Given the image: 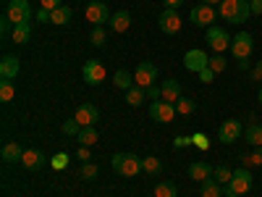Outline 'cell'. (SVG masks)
<instances>
[{"label": "cell", "instance_id": "6da1fadb", "mask_svg": "<svg viewBox=\"0 0 262 197\" xmlns=\"http://www.w3.org/2000/svg\"><path fill=\"white\" fill-rule=\"evenodd\" d=\"M111 163H113V171L121 173V176H137L142 171V158L131 155V152H116Z\"/></svg>", "mask_w": 262, "mask_h": 197}, {"label": "cell", "instance_id": "7a4b0ae2", "mask_svg": "<svg viewBox=\"0 0 262 197\" xmlns=\"http://www.w3.org/2000/svg\"><path fill=\"white\" fill-rule=\"evenodd\" d=\"M205 40H207V45H210L212 53H226V50H231V40L233 37L226 29H221V27H210L205 32Z\"/></svg>", "mask_w": 262, "mask_h": 197}, {"label": "cell", "instance_id": "3957f363", "mask_svg": "<svg viewBox=\"0 0 262 197\" xmlns=\"http://www.w3.org/2000/svg\"><path fill=\"white\" fill-rule=\"evenodd\" d=\"M181 24H184V18L176 8H163V13L158 18V27L163 29V34H179Z\"/></svg>", "mask_w": 262, "mask_h": 197}, {"label": "cell", "instance_id": "277c9868", "mask_svg": "<svg viewBox=\"0 0 262 197\" xmlns=\"http://www.w3.org/2000/svg\"><path fill=\"white\" fill-rule=\"evenodd\" d=\"M252 50H254V37H252L249 32L233 34V40H231V53H233L238 61H242V58H249Z\"/></svg>", "mask_w": 262, "mask_h": 197}, {"label": "cell", "instance_id": "5b68a950", "mask_svg": "<svg viewBox=\"0 0 262 197\" xmlns=\"http://www.w3.org/2000/svg\"><path fill=\"white\" fill-rule=\"evenodd\" d=\"M149 119L158 121V124H170L176 119V105H170L165 100H152L149 105Z\"/></svg>", "mask_w": 262, "mask_h": 197}, {"label": "cell", "instance_id": "8992f818", "mask_svg": "<svg viewBox=\"0 0 262 197\" xmlns=\"http://www.w3.org/2000/svg\"><path fill=\"white\" fill-rule=\"evenodd\" d=\"M13 27L16 24H27L32 21V8H29V0H8V13H6Z\"/></svg>", "mask_w": 262, "mask_h": 197}, {"label": "cell", "instance_id": "52a82bcc", "mask_svg": "<svg viewBox=\"0 0 262 197\" xmlns=\"http://www.w3.org/2000/svg\"><path fill=\"white\" fill-rule=\"evenodd\" d=\"M226 189H228V192H236V194H247V192L252 189V173L247 171V166H242V168L233 171V179L226 184Z\"/></svg>", "mask_w": 262, "mask_h": 197}, {"label": "cell", "instance_id": "ba28073f", "mask_svg": "<svg viewBox=\"0 0 262 197\" xmlns=\"http://www.w3.org/2000/svg\"><path fill=\"white\" fill-rule=\"evenodd\" d=\"M215 18H217V13H215V8H212V6H205V3H202V6H196V8H191V11H189V21H191V24H194V27H207V29H210Z\"/></svg>", "mask_w": 262, "mask_h": 197}, {"label": "cell", "instance_id": "9c48e42d", "mask_svg": "<svg viewBox=\"0 0 262 197\" xmlns=\"http://www.w3.org/2000/svg\"><path fill=\"white\" fill-rule=\"evenodd\" d=\"M244 134V126H242V121H236V119H228V121H223L221 124V129H217V140H221L223 145H231V142H236L238 137Z\"/></svg>", "mask_w": 262, "mask_h": 197}, {"label": "cell", "instance_id": "30bf717a", "mask_svg": "<svg viewBox=\"0 0 262 197\" xmlns=\"http://www.w3.org/2000/svg\"><path fill=\"white\" fill-rule=\"evenodd\" d=\"M84 16H86V21H92L95 27H102L105 21H111V11H107V6L102 3V0H92L90 6H86V11H84Z\"/></svg>", "mask_w": 262, "mask_h": 197}, {"label": "cell", "instance_id": "8fae6325", "mask_svg": "<svg viewBox=\"0 0 262 197\" xmlns=\"http://www.w3.org/2000/svg\"><path fill=\"white\" fill-rule=\"evenodd\" d=\"M155 79H158V66L155 63H149V61H142L139 66H137V74H134V82H137V87H152L155 84Z\"/></svg>", "mask_w": 262, "mask_h": 197}, {"label": "cell", "instance_id": "7c38bea8", "mask_svg": "<svg viewBox=\"0 0 262 197\" xmlns=\"http://www.w3.org/2000/svg\"><path fill=\"white\" fill-rule=\"evenodd\" d=\"M81 79H84L86 84H92V87L102 84V82H105V66H102L100 61H86L84 69H81Z\"/></svg>", "mask_w": 262, "mask_h": 197}, {"label": "cell", "instance_id": "4fadbf2b", "mask_svg": "<svg viewBox=\"0 0 262 197\" xmlns=\"http://www.w3.org/2000/svg\"><path fill=\"white\" fill-rule=\"evenodd\" d=\"M184 66H186V71L200 74L202 69H207V66H210V55L205 50H189L184 55Z\"/></svg>", "mask_w": 262, "mask_h": 197}, {"label": "cell", "instance_id": "5bb4252c", "mask_svg": "<svg viewBox=\"0 0 262 197\" xmlns=\"http://www.w3.org/2000/svg\"><path fill=\"white\" fill-rule=\"evenodd\" d=\"M74 119L81 124V129H84V126H95V124L100 121V111H97L92 103H84V105H79V111H76Z\"/></svg>", "mask_w": 262, "mask_h": 197}, {"label": "cell", "instance_id": "9a60e30c", "mask_svg": "<svg viewBox=\"0 0 262 197\" xmlns=\"http://www.w3.org/2000/svg\"><path fill=\"white\" fill-rule=\"evenodd\" d=\"M163 97L160 100H165V103H170V105H176L184 95H181V84L176 82V79H163Z\"/></svg>", "mask_w": 262, "mask_h": 197}, {"label": "cell", "instance_id": "2e32d148", "mask_svg": "<svg viewBox=\"0 0 262 197\" xmlns=\"http://www.w3.org/2000/svg\"><path fill=\"white\" fill-rule=\"evenodd\" d=\"M212 171H215V168H212L210 163H205V161H194V163L189 166V176H191L194 182H200V184H202V182L212 179Z\"/></svg>", "mask_w": 262, "mask_h": 197}, {"label": "cell", "instance_id": "e0dca14e", "mask_svg": "<svg viewBox=\"0 0 262 197\" xmlns=\"http://www.w3.org/2000/svg\"><path fill=\"white\" fill-rule=\"evenodd\" d=\"M18 69H21V63H18L16 55H3V61H0V76L3 79H16Z\"/></svg>", "mask_w": 262, "mask_h": 197}, {"label": "cell", "instance_id": "ac0fdd59", "mask_svg": "<svg viewBox=\"0 0 262 197\" xmlns=\"http://www.w3.org/2000/svg\"><path fill=\"white\" fill-rule=\"evenodd\" d=\"M21 163H24V168H29V171H39L42 166H45V155H42L39 150H24Z\"/></svg>", "mask_w": 262, "mask_h": 197}, {"label": "cell", "instance_id": "d6986e66", "mask_svg": "<svg viewBox=\"0 0 262 197\" xmlns=\"http://www.w3.org/2000/svg\"><path fill=\"white\" fill-rule=\"evenodd\" d=\"M0 155H3V161L6 163H21V158H24V150H21V145L18 142H6L3 145V152H0Z\"/></svg>", "mask_w": 262, "mask_h": 197}, {"label": "cell", "instance_id": "ffe728a7", "mask_svg": "<svg viewBox=\"0 0 262 197\" xmlns=\"http://www.w3.org/2000/svg\"><path fill=\"white\" fill-rule=\"evenodd\" d=\"M128 27H131V13H128V11H118V13L111 16V29H113V32L123 34Z\"/></svg>", "mask_w": 262, "mask_h": 197}, {"label": "cell", "instance_id": "44dd1931", "mask_svg": "<svg viewBox=\"0 0 262 197\" xmlns=\"http://www.w3.org/2000/svg\"><path fill=\"white\" fill-rule=\"evenodd\" d=\"M76 142H79V145H84V147H92V145H97V142H100V131H97L95 126H84V129L79 131Z\"/></svg>", "mask_w": 262, "mask_h": 197}, {"label": "cell", "instance_id": "7402d4cb", "mask_svg": "<svg viewBox=\"0 0 262 197\" xmlns=\"http://www.w3.org/2000/svg\"><path fill=\"white\" fill-rule=\"evenodd\" d=\"M29 37H32V21H27V24H16V27H13L11 40L16 42V45H27Z\"/></svg>", "mask_w": 262, "mask_h": 197}, {"label": "cell", "instance_id": "603a6c76", "mask_svg": "<svg viewBox=\"0 0 262 197\" xmlns=\"http://www.w3.org/2000/svg\"><path fill=\"white\" fill-rule=\"evenodd\" d=\"M71 8L69 6H60V8H55V11H50V24H55V27H66L71 21Z\"/></svg>", "mask_w": 262, "mask_h": 197}, {"label": "cell", "instance_id": "cb8c5ba5", "mask_svg": "<svg viewBox=\"0 0 262 197\" xmlns=\"http://www.w3.org/2000/svg\"><path fill=\"white\" fill-rule=\"evenodd\" d=\"M249 16H252L249 0H236V16H233V24H244Z\"/></svg>", "mask_w": 262, "mask_h": 197}, {"label": "cell", "instance_id": "d4e9b609", "mask_svg": "<svg viewBox=\"0 0 262 197\" xmlns=\"http://www.w3.org/2000/svg\"><path fill=\"white\" fill-rule=\"evenodd\" d=\"M244 137L252 147H262V126L259 124H249L247 131H244Z\"/></svg>", "mask_w": 262, "mask_h": 197}, {"label": "cell", "instance_id": "484cf974", "mask_svg": "<svg viewBox=\"0 0 262 197\" xmlns=\"http://www.w3.org/2000/svg\"><path fill=\"white\" fill-rule=\"evenodd\" d=\"M200 194L202 197H223V189H221V184H217L215 179H207V182H202Z\"/></svg>", "mask_w": 262, "mask_h": 197}, {"label": "cell", "instance_id": "4316f807", "mask_svg": "<svg viewBox=\"0 0 262 197\" xmlns=\"http://www.w3.org/2000/svg\"><path fill=\"white\" fill-rule=\"evenodd\" d=\"M113 84L118 87V90H131V87H134L137 82H134V76H131L128 71H116V76H113Z\"/></svg>", "mask_w": 262, "mask_h": 197}, {"label": "cell", "instance_id": "83f0119b", "mask_svg": "<svg viewBox=\"0 0 262 197\" xmlns=\"http://www.w3.org/2000/svg\"><path fill=\"white\" fill-rule=\"evenodd\" d=\"M144 97H147L144 87H137V84H134L131 90H126V103H128V105H134V108H137V105H142V100H144Z\"/></svg>", "mask_w": 262, "mask_h": 197}, {"label": "cell", "instance_id": "f1b7e54d", "mask_svg": "<svg viewBox=\"0 0 262 197\" xmlns=\"http://www.w3.org/2000/svg\"><path fill=\"white\" fill-rule=\"evenodd\" d=\"M155 197H179V187L173 182H160L155 184Z\"/></svg>", "mask_w": 262, "mask_h": 197}, {"label": "cell", "instance_id": "f546056e", "mask_svg": "<svg viewBox=\"0 0 262 197\" xmlns=\"http://www.w3.org/2000/svg\"><path fill=\"white\" fill-rule=\"evenodd\" d=\"M13 95H16L13 79H0V100H3V103H11Z\"/></svg>", "mask_w": 262, "mask_h": 197}, {"label": "cell", "instance_id": "4dcf8cb0", "mask_svg": "<svg viewBox=\"0 0 262 197\" xmlns=\"http://www.w3.org/2000/svg\"><path fill=\"white\" fill-rule=\"evenodd\" d=\"M212 179H215L217 184H228V182L233 179V171H231L228 166H215V171H212Z\"/></svg>", "mask_w": 262, "mask_h": 197}, {"label": "cell", "instance_id": "1f68e13d", "mask_svg": "<svg viewBox=\"0 0 262 197\" xmlns=\"http://www.w3.org/2000/svg\"><path fill=\"white\" fill-rule=\"evenodd\" d=\"M196 111V103L191 100V97H181L179 103H176V113H181V116H189V113H194Z\"/></svg>", "mask_w": 262, "mask_h": 197}, {"label": "cell", "instance_id": "d6a6232c", "mask_svg": "<svg viewBox=\"0 0 262 197\" xmlns=\"http://www.w3.org/2000/svg\"><path fill=\"white\" fill-rule=\"evenodd\" d=\"M221 16L228 21V24H233V16H236V0H223V3H221Z\"/></svg>", "mask_w": 262, "mask_h": 197}, {"label": "cell", "instance_id": "836d02e7", "mask_svg": "<svg viewBox=\"0 0 262 197\" xmlns=\"http://www.w3.org/2000/svg\"><path fill=\"white\" fill-rule=\"evenodd\" d=\"M160 168H163V163L155 155H149V158L142 161V171H147V173H160Z\"/></svg>", "mask_w": 262, "mask_h": 197}, {"label": "cell", "instance_id": "e575fe53", "mask_svg": "<svg viewBox=\"0 0 262 197\" xmlns=\"http://www.w3.org/2000/svg\"><path fill=\"white\" fill-rule=\"evenodd\" d=\"M63 134H69V137H79V131H81V124L76 119H69V121H63Z\"/></svg>", "mask_w": 262, "mask_h": 197}, {"label": "cell", "instance_id": "d590c367", "mask_svg": "<svg viewBox=\"0 0 262 197\" xmlns=\"http://www.w3.org/2000/svg\"><path fill=\"white\" fill-rule=\"evenodd\" d=\"M210 69H212L215 74L226 71V58H223V53H215V55H210Z\"/></svg>", "mask_w": 262, "mask_h": 197}, {"label": "cell", "instance_id": "8d00e7d4", "mask_svg": "<svg viewBox=\"0 0 262 197\" xmlns=\"http://www.w3.org/2000/svg\"><path fill=\"white\" fill-rule=\"evenodd\" d=\"M50 166H53L55 171H63L66 166H69V155H66V152H55L53 161H50Z\"/></svg>", "mask_w": 262, "mask_h": 197}, {"label": "cell", "instance_id": "74e56055", "mask_svg": "<svg viewBox=\"0 0 262 197\" xmlns=\"http://www.w3.org/2000/svg\"><path fill=\"white\" fill-rule=\"evenodd\" d=\"M242 161H244L247 166H262V147H257L252 155H244Z\"/></svg>", "mask_w": 262, "mask_h": 197}, {"label": "cell", "instance_id": "f35d334b", "mask_svg": "<svg viewBox=\"0 0 262 197\" xmlns=\"http://www.w3.org/2000/svg\"><path fill=\"white\" fill-rule=\"evenodd\" d=\"M92 45H95V48H102V45H105V29H102V27H95V32H92Z\"/></svg>", "mask_w": 262, "mask_h": 197}, {"label": "cell", "instance_id": "ab89813d", "mask_svg": "<svg viewBox=\"0 0 262 197\" xmlns=\"http://www.w3.org/2000/svg\"><path fill=\"white\" fill-rule=\"evenodd\" d=\"M191 142L200 147V150H207L210 147V140H207V134H191Z\"/></svg>", "mask_w": 262, "mask_h": 197}, {"label": "cell", "instance_id": "60d3db41", "mask_svg": "<svg viewBox=\"0 0 262 197\" xmlns=\"http://www.w3.org/2000/svg\"><path fill=\"white\" fill-rule=\"evenodd\" d=\"M81 176H84V179H95V176H97V166H95V163H84Z\"/></svg>", "mask_w": 262, "mask_h": 197}, {"label": "cell", "instance_id": "b9f144b4", "mask_svg": "<svg viewBox=\"0 0 262 197\" xmlns=\"http://www.w3.org/2000/svg\"><path fill=\"white\" fill-rule=\"evenodd\" d=\"M189 145H194V142H191V137H186V134H179L176 140H173V147H176V150H181V147H189Z\"/></svg>", "mask_w": 262, "mask_h": 197}, {"label": "cell", "instance_id": "7bdbcfd3", "mask_svg": "<svg viewBox=\"0 0 262 197\" xmlns=\"http://www.w3.org/2000/svg\"><path fill=\"white\" fill-rule=\"evenodd\" d=\"M144 92H147V97H149V100H160V97H163V90H160V87H155V84L147 87Z\"/></svg>", "mask_w": 262, "mask_h": 197}, {"label": "cell", "instance_id": "ee69618b", "mask_svg": "<svg viewBox=\"0 0 262 197\" xmlns=\"http://www.w3.org/2000/svg\"><path fill=\"white\" fill-rule=\"evenodd\" d=\"M60 6H63L60 0H39V8H45V11H55Z\"/></svg>", "mask_w": 262, "mask_h": 197}, {"label": "cell", "instance_id": "f6af8a7d", "mask_svg": "<svg viewBox=\"0 0 262 197\" xmlns=\"http://www.w3.org/2000/svg\"><path fill=\"white\" fill-rule=\"evenodd\" d=\"M200 82H205V84L215 82V71L210 69V66H207V69H202V71H200Z\"/></svg>", "mask_w": 262, "mask_h": 197}, {"label": "cell", "instance_id": "bcb514c9", "mask_svg": "<svg viewBox=\"0 0 262 197\" xmlns=\"http://www.w3.org/2000/svg\"><path fill=\"white\" fill-rule=\"evenodd\" d=\"M13 21L8 18V16H3V18H0V32H3V34H13Z\"/></svg>", "mask_w": 262, "mask_h": 197}, {"label": "cell", "instance_id": "7dc6e473", "mask_svg": "<svg viewBox=\"0 0 262 197\" xmlns=\"http://www.w3.org/2000/svg\"><path fill=\"white\" fill-rule=\"evenodd\" d=\"M76 158L86 163V161H90V147H84V145H79V150H76Z\"/></svg>", "mask_w": 262, "mask_h": 197}, {"label": "cell", "instance_id": "c3c4849f", "mask_svg": "<svg viewBox=\"0 0 262 197\" xmlns=\"http://www.w3.org/2000/svg\"><path fill=\"white\" fill-rule=\"evenodd\" d=\"M252 6V16H262V0H249Z\"/></svg>", "mask_w": 262, "mask_h": 197}, {"label": "cell", "instance_id": "681fc988", "mask_svg": "<svg viewBox=\"0 0 262 197\" xmlns=\"http://www.w3.org/2000/svg\"><path fill=\"white\" fill-rule=\"evenodd\" d=\"M37 21H39V24H45V21H50V11L39 8V11H37Z\"/></svg>", "mask_w": 262, "mask_h": 197}, {"label": "cell", "instance_id": "f907efd6", "mask_svg": "<svg viewBox=\"0 0 262 197\" xmlns=\"http://www.w3.org/2000/svg\"><path fill=\"white\" fill-rule=\"evenodd\" d=\"M262 79V61L254 66V69H252V82H259Z\"/></svg>", "mask_w": 262, "mask_h": 197}, {"label": "cell", "instance_id": "816d5d0a", "mask_svg": "<svg viewBox=\"0 0 262 197\" xmlns=\"http://www.w3.org/2000/svg\"><path fill=\"white\" fill-rule=\"evenodd\" d=\"M181 3H184V0H163V6H165V8H179Z\"/></svg>", "mask_w": 262, "mask_h": 197}, {"label": "cell", "instance_id": "f5cc1de1", "mask_svg": "<svg viewBox=\"0 0 262 197\" xmlns=\"http://www.w3.org/2000/svg\"><path fill=\"white\" fill-rule=\"evenodd\" d=\"M205 6H217V3H223V0H202Z\"/></svg>", "mask_w": 262, "mask_h": 197}, {"label": "cell", "instance_id": "db71d44e", "mask_svg": "<svg viewBox=\"0 0 262 197\" xmlns=\"http://www.w3.org/2000/svg\"><path fill=\"white\" fill-rule=\"evenodd\" d=\"M226 197H242V194H236V192H228V189H226Z\"/></svg>", "mask_w": 262, "mask_h": 197}, {"label": "cell", "instance_id": "11a10c76", "mask_svg": "<svg viewBox=\"0 0 262 197\" xmlns=\"http://www.w3.org/2000/svg\"><path fill=\"white\" fill-rule=\"evenodd\" d=\"M259 105H262V87H259Z\"/></svg>", "mask_w": 262, "mask_h": 197}]
</instances>
